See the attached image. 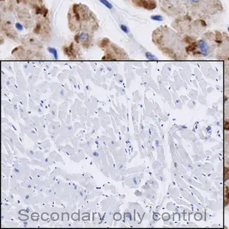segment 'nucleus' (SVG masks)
<instances>
[{"mask_svg": "<svg viewBox=\"0 0 229 229\" xmlns=\"http://www.w3.org/2000/svg\"><path fill=\"white\" fill-rule=\"evenodd\" d=\"M109 43V40L108 39H104L103 40H102V41L100 42V47H106V45Z\"/></svg>", "mask_w": 229, "mask_h": 229, "instance_id": "nucleus-6", "label": "nucleus"}, {"mask_svg": "<svg viewBox=\"0 0 229 229\" xmlns=\"http://www.w3.org/2000/svg\"><path fill=\"white\" fill-rule=\"evenodd\" d=\"M228 31H229V28H228Z\"/></svg>", "mask_w": 229, "mask_h": 229, "instance_id": "nucleus-12", "label": "nucleus"}, {"mask_svg": "<svg viewBox=\"0 0 229 229\" xmlns=\"http://www.w3.org/2000/svg\"><path fill=\"white\" fill-rule=\"evenodd\" d=\"M151 18L154 20H157V21L163 20V17L160 15H153L151 17Z\"/></svg>", "mask_w": 229, "mask_h": 229, "instance_id": "nucleus-7", "label": "nucleus"}, {"mask_svg": "<svg viewBox=\"0 0 229 229\" xmlns=\"http://www.w3.org/2000/svg\"><path fill=\"white\" fill-rule=\"evenodd\" d=\"M146 56H147V58L149 59H155V58L153 56H152L151 54L149 53H147Z\"/></svg>", "mask_w": 229, "mask_h": 229, "instance_id": "nucleus-10", "label": "nucleus"}, {"mask_svg": "<svg viewBox=\"0 0 229 229\" xmlns=\"http://www.w3.org/2000/svg\"><path fill=\"white\" fill-rule=\"evenodd\" d=\"M229 201V187L227 186L225 191V205H227Z\"/></svg>", "mask_w": 229, "mask_h": 229, "instance_id": "nucleus-3", "label": "nucleus"}, {"mask_svg": "<svg viewBox=\"0 0 229 229\" xmlns=\"http://www.w3.org/2000/svg\"><path fill=\"white\" fill-rule=\"evenodd\" d=\"M79 36V40L81 41H85L86 40L88 39L89 38V35L87 33L85 32H81L80 34H78Z\"/></svg>", "mask_w": 229, "mask_h": 229, "instance_id": "nucleus-2", "label": "nucleus"}, {"mask_svg": "<svg viewBox=\"0 0 229 229\" xmlns=\"http://www.w3.org/2000/svg\"><path fill=\"white\" fill-rule=\"evenodd\" d=\"M48 50L50 53L53 54L54 58L57 59V58H58V53H57V51L54 48H48Z\"/></svg>", "mask_w": 229, "mask_h": 229, "instance_id": "nucleus-5", "label": "nucleus"}, {"mask_svg": "<svg viewBox=\"0 0 229 229\" xmlns=\"http://www.w3.org/2000/svg\"><path fill=\"white\" fill-rule=\"evenodd\" d=\"M225 129L229 130V122H226L225 123Z\"/></svg>", "mask_w": 229, "mask_h": 229, "instance_id": "nucleus-11", "label": "nucleus"}, {"mask_svg": "<svg viewBox=\"0 0 229 229\" xmlns=\"http://www.w3.org/2000/svg\"><path fill=\"white\" fill-rule=\"evenodd\" d=\"M121 28L122 30L124 32H125V33H128V30L127 27L126 26H125V25H121Z\"/></svg>", "mask_w": 229, "mask_h": 229, "instance_id": "nucleus-8", "label": "nucleus"}, {"mask_svg": "<svg viewBox=\"0 0 229 229\" xmlns=\"http://www.w3.org/2000/svg\"><path fill=\"white\" fill-rule=\"evenodd\" d=\"M15 27L19 30H23V26H22V25L20 23H17L15 24Z\"/></svg>", "mask_w": 229, "mask_h": 229, "instance_id": "nucleus-9", "label": "nucleus"}, {"mask_svg": "<svg viewBox=\"0 0 229 229\" xmlns=\"http://www.w3.org/2000/svg\"><path fill=\"white\" fill-rule=\"evenodd\" d=\"M100 2L101 3L103 4L105 6H106L108 8H109V9H112V4L111 3H109L107 1V0H100Z\"/></svg>", "mask_w": 229, "mask_h": 229, "instance_id": "nucleus-4", "label": "nucleus"}, {"mask_svg": "<svg viewBox=\"0 0 229 229\" xmlns=\"http://www.w3.org/2000/svg\"><path fill=\"white\" fill-rule=\"evenodd\" d=\"M73 45L71 44V45L70 47H68L67 48H64V51H65V53L67 54V56H70V57H75L76 56L75 55V50H73Z\"/></svg>", "mask_w": 229, "mask_h": 229, "instance_id": "nucleus-1", "label": "nucleus"}]
</instances>
